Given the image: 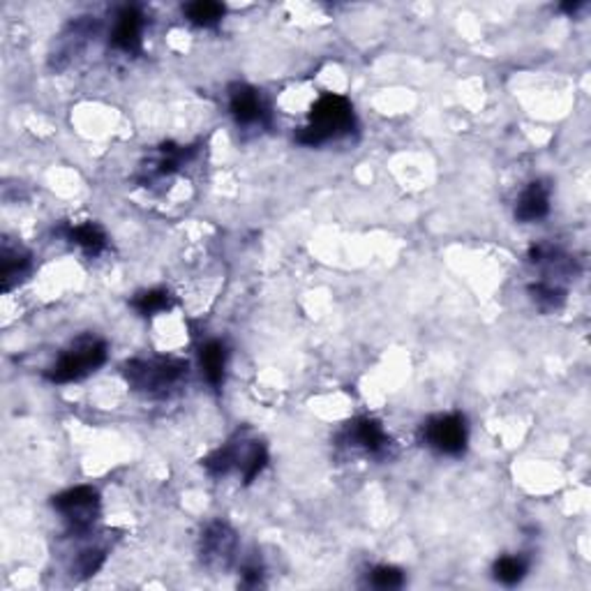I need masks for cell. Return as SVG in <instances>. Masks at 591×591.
<instances>
[{"label":"cell","instance_id":"obj_1","mask_svg":"<svg viewBox=\"0 0 591 591\" xmlns=\"http://www.w3.org/2000/svg\"><path fill=\"white\" fill-rule=\"evenodd\" d=\"M354 127H356V116L349 100L328 92L312 104L310 125L303 127L296 139L305 146H322L331 139L354 132Z\"/></svg>","mask_w":591,"mask_h":591},{"label":"cell","instance_id":"obj_2","mask_svg":"<svg viewBox=\"0 0 591 591\" xmlns=\"http://www.w3.org/2000/svg\"><path fill=\"white\" fill-rule=\"evenodd\" d=\"M107 361V342L92 335L75 339L68 349L58 356L52 368L46 370V379L53 384H69L88 377Z\"/></svg>","mask_w":591,"mask_h":591},{"label":"cell","instance_id":"obj_3","mask_svg":"<svg viewBox=\"0 0 591 591\" xmlns=\"http://www.w3.org/2000/svg\"><path fill=\"white\" fill-rule=\"evenodd\" d=\"M188 372V363L179 358H150V361H130L125 365V379L134 391L144 395H164L179 384Z\"/></svg>","mask_w":591,"mask_h":591},{"label":"cell","instance_id":"obj_4","mask_svg":"<svg viewBox=\"0 0 591 591\" xmlns=\"http://www.w3.org/2000/svg\"><path fill=\"white\" fill-rule=\"evenodd\" d=\"M467 420L462 413H439L423 425V442L442 455L458 458L467 451Z\"/></svg>","mask_w":591,"mask_h":591},{"label":"cell","instance_id":"obj_5","mask_svg":"<svg viewBox=\"0 0 591 591\" xmlns=\"http://www.w3.org/2000/svg\"><path fill=\"white\" fill-rule=\"evenodd\" d=\"M53 508L65 517L69 531L75 536L86 534L95 524V515L100 511V494L98 490L86 488H72L68 492L53 497Z\"/></svg>","mask_w":591,"mask_h":591},{"label":"cell","instance_id":"obj_6","mask_svg":"<svg viewBox=\"0 0 591 591\" xmlns=\"http://www.w3.org/2000/svg\"><path fill=\"white\" fill-rule=\"evenodd\" d=\"M236 547H238V539H236V531L229 524H208L199 540L201 562L206 563L208 569H227L234 559Z\"/></svg>","mask_w":591,"mask_h":591},{"label":"cell","instance_id":"obj_7","mask_svg":"<svg viewBox=\"0 0 591 591\" xmlns=\"http://www.w3.org/2000/svg\"><path fill=\"white\" fill-rule=\"evenodd\" d=\"M141 30H144V14L137 7H123L116 17L111 44L125 53H139L141 52Z\"/></svg>","mask_w":591,"mask_h":591},{"label":"cell","instance_id":"obj_8","mask_svg":"<svg viewBox=\"0 0 591 591\" xmlns=\"http://www.w3.org/2000/svg\"><path fill=\"white\" fill-rule=\"evenodd\" d=\"M229 109L238 125H257V123L266 121V107L261 102V95L245 84L231 88Z\"/></svg>","mask_w":591,"mask_h":591},{"label":"cell","instance_id":"obj_9","mask_svg":"<svg viewBox=\"0 0 591 591\" xmlns=\"http://www.w3.org/2000/svg\"><path fill=\"white\" fill-rule=\"evenodd\" d=\"M550 212V188L543 180H534L523 190L515 204V220L539 222Z\"/></svg>","mask_w":591,"mask_h":591},{"label":"cell","instance_id":"obj_10","mask_svg":"<svg viewBox=\"0 0 591 591\" xmlns=\"http://www.w3.org/2000/svg\"><path fill=\"white\" fill-rule=\"evenodd\" d=\"M349 442L370 455H381L391 443L379 420L374 419H358L349 423Z\"/></svg>","mask_w":591,"mask_h":591},{"label":"cell","instance_id":"obj_11","mask_svg":"<svg viewBox=\"0 0 591 591\" xmlns=\"http://www.w3.org/2000/svg\"><path fill=\"white\" fill-rule=\"evenodd\" d=\"M0 266H3V268H0L3 270V273H0L3 292H10L30 270V254L26 252L23 247L5 243V245H3V254H0Z\"/></svg>","mask_w":591,"mask_h":591},{"label":"cell","instance_id":"obj_12","mask_svg":"<svg viewBox=\"0 0 591 591\" xmlns=\"http://www.w3.org/2000/svg\"><path fill=\"white\" fill-rule=\"evenodd\" d=\"M201 370L211 386H220L224 381V370H227V347L220 339H211L201 347L199 351Z\"/></svg>","mask_w":591,"mask_h":591},{"label":"cell","instance_id":"obj_13","mask_svg":"<svg viewBox=\"0 0 591 591\" xmlns=\"http://www.w3.org/2000/svg\"><path fill=\"white\" fill-rule=\"evenodd\" d=\"M65 238H68L69 243L79 245L88 257H98L100 252H104V247H107V234H104L95 222L69 227V229L65 231Z\"/></svg>","mask_w":591,"mask_h":591},{"label":"cell","instance_id":"obj_14","mask_svg":"<svg viewBox=\"0 0 591 591\" xmlns=\"http://www.w3.org/2000/svg\"><path fill=\"white\" fill-rule=\"evenodd\" d=\"M247 448H243L236 442H229L227 446L218 448L215 453L208 455L206 459H204V467L208 469V474H212V476H227L231 469H241L243 465V458H245Z\"/></svg>","mask_w":591,"mask_h":591},{"label":"cell","instance_id":"obj_15","mask_svg":"<svg viewBox=\"0 0 591 591\" xmlns=\"http://www.w3.org/2000/svg\"><path fill=\"white\" fill-rule=\"evenodd\" d=\"M529 296L543 312H555L566 303V289L552 280H539L529 284Z\"/></svg>","mask_w":591,"mask_h":591},{"label":"cell","instance_id":"obj_16","mask_svg":"<svg viewBox=\"0 0 591 591\" xmlns=\"http://www.w3.org/2000/svg\"><path fill=\"white\" fill-rule=\"evenodd\" d=\"M183 12L195 26L208 28V26H215V23L222 21L224 5L222 3H215V0H195V3L183 5Z\"/></svg>","mask_w":591,"mask_h":591},{"label":"cell","instance_id":"obj_17","mask_svg":"<svg viewBox=\"0 0 591 591\" xmlns=\"http://www.w3.org/2000/svg\"><path fill=\"white\" fill-rule=\"evenodd\" d=\"M527 559L508 555V557H499L494 562L492 573L497 582H501V585L506 587H513L517 585V582H523V578L527 575Z\"/></svg>","mask_w":591,"mask_h":591},{"label":"cell","instance_id":"obj_18","mask_svg":"<svg viewBox=\"0 0 591 591\" xmlns=\"http://www.w3.org/2000/svg\"><path fill=\"white\" fill-rule=\"evenodd\" d=\"M132 307L139 315H156V312L169 310L172 307V293L164 289H150V292L137 293V299L132 300Z\"/></svg>","mask_w":591,"mask_h":591},{"label":"cell","instance_id":"obj_19","mask_svg":"<svg viewBox=\"0 0 591 591\" xmlns=\"http://www.w3.org/2000/svg\"><path fill=\"white\" fill-rule=\"evenodd\" d=\"M266 462H268V453H266L264 443L252 442V446H247V453H245V458H243V465H241L243 481L252 483L254 478L264 471Z\"/></svg>","mask_w":591,"mask_h":591},{"label":"cell","instance_id":"obj_20","mask_svg":"<svg viewBox=\"0 0 591 591\" xmlns=\"http://www.w3.org/2000/svg\"><path fill=\"white\" fill-rule=\"evenodd\" d=\"M104 557H107L104 550H98V547L84 550L79 557H76L75 566H72V575H76L81 580H84V578H91V575H95L100 569H102Z\"/></svg>","mask_w":591,"mask_h":591},{"label":"cell","instance_id":"obj_21","mask_svg":"<svg viewBox=\"0 0 591 591\" xmlns=\"http://www.w3.org/2000/svg\"><path fill=\"white\" fill-rule=\"evenodd\" d=\"M370 585L377 589H400L404 585V573L395 566H377L370 573Z\"/></svg>","mask_w":591,"mask_h":591},{"label":"cell","instance_id":"obj_22","mask_svg":"<svg viewBox=\"0 0 591 591\" xmlns=\"http://www.w3.org/2000/svg\"><path fill=\"white\" fill-rule=\"evenodd\" d=\"M243 585L245 587H257L261 585V566H257V563H247V566H243Z\"/></svg>","mask_w":591,"mask_h":591},{"label":"cell","instance_id":"obj_23","mask_svg":"<svg viewBox=\"0 0 591 591\" xmlns=\"http://www.w3.org/2000/svg\"><path fill=\"white\" fill-rule=\"evenodd\" d=\"M578 7H582V3H573V5H563V10L566 12H575Z\"/></svg>","mask_w":591,"mask_h":591}]
</instances>
